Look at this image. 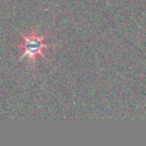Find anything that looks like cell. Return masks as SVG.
Returning a JSON list of instances; mask_svg holds the SVG:
<instances>
[{
  "instance_id": "1",
  "label": "cell",
  "mask_w": 146,
  "mask_h": 146,
  "mask_svg": "<svg viewBox=\"0 0 146 146\" xmlns=\"http://www.w3.org/2000/svg\"><path fill=\"white\" fill-rule=\"evenodd\" d=\"M17 47L22 50L21 58H27L32 62L42 58L46 51L50 49V44L44 41V38L34 31L22 34V41Z\"/></svg>"
}]
</instances>
